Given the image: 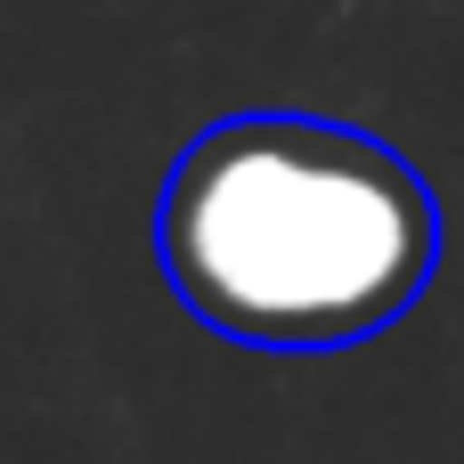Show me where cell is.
<instances>
[{
  "instance_id": "6da1fadb",
  "label": "cell",
  "mask_w": 464,
  "mask_h": 464,
  "mask_svg": "<svg viewBox=\"0 0 464 464\" xmlns=\"http://www.w3.org/2000/svg\"><path fill=\"white\" fill-rule=\"evenodd\" d=\"M155 261L196 326L326 359L400 326L440 277V196L375 130L294 106L204 122L155 204Z\"/></svg>"
}]
</instances>
